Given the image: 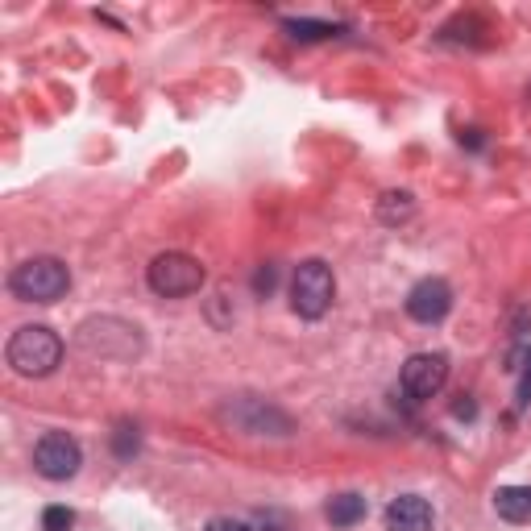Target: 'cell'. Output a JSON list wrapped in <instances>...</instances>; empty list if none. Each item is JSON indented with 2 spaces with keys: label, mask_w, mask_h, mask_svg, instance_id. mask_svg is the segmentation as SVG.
Segmentation results:
<instances>
[{
  "label": "cell",
  "mask_w": 531,
  "mask_h": 531,
  "mask_svg": "<svg viewBox=\"0 0 531 531\" xmlns=\"http://www.w3.org/2000/svg\"><path fill=\"white\" fill-rule=\"evenodd\" d=\"M324 515H328L332 527H353V523L366 519V498H361V494H337L328 502Z\"/></svg>",
  "instance_id": "obj_10"
},
{
  "label": "cell",
  "mask_w": 531,
  "mask_h": 531,
  "mask_svg": "<svg viewBox=\"0 0 531 531\" xmlns=\"http://www.w3.org/2000/svg\"><path fill=\"white\" fill-rule=\"evenodd\" d=\"M494 511L507 523H531V486H502L494 494Z\"/></svg>",
  "instance_id": "obj_9"
},
{
  "label": "cell",
  "mask_w": 531,
  "mask_h": 531,
  "mask_svg": "<svg viewBox=\"0 0 531 531\" xmlns=\"http://www.w3.org/2000/svg\"><path fill=\"white\" fill-rule=\"evenodd\" d=\"M75 527V515L67 507H46L42 515V531H71Z\"/></svg>",
  "instance_id": "obj_13"
},
{
  "label": "cell",
  "mask_w": 531,
  "mask_h": 531,
  "mask_svg": "<svg viewBox=\"0 0 531 531\" xmlns=\"http://www.w3.org/2000/svg\"><path fill=\"white\" fill-rule=\"evenodd\" d=\"M262 531H287V519L283 515H266L262 519Z\"/></svg>",
  "instance_id": "obj_18"
},
{
  "label": "cell",
  "mask_w": 531,
  "mask_h": 531,
  "mask_svg": "<svg viewBox=\"0 0 531 531\" xmlns=\"http://www.w3.org/2000/svg\"><path fill=\"white\" fill-rule=\"evenodd\" d=\"M71 287V270L59 258H30L9 274V291L21 303H54Z\"/></svg>",
  "instance_id": "obj_2"
},
{
  "label": "cell",
  "mask_w": 531,
  "mask_h": 531,
  "mask_svg": "<svg viewBox=\"0 0 531 531\" xmlns=\"http://www.w3.org/2000/svg\"><path fill=\"white\" fill-rule=\"evenodd\" d=\"M444 382H449V357H444V353H415L403 366V374H399L403 395L415 399V403L440 395Z\"/></svg>",
  "instance_id": "obj_5"
},
{
  "label": "cell",
  "mask_w": 531,
  "mask_h": 531,
  "mask_svg": "<svg viewBox=\"0 0 531 531\" xmlns=\"http://www.w3.org/2000/svg\"><path fill=\"white\" fill-rule=\"evenodd\" d=\"M332 295H337V283H332V270L320 258L303 262L295 270V278H291V307L303 320H320L332 307Z\"/></svg>",
  "instance_id": "obj_3"
},
{
  "label": "cell",
  "mask_w": 531,
  "mask_h": 531,
  "mask_svg": "<svg viewBox=\"0 0 531 531\" xmlns=\"http://www.w3.org/2000/svg\"><path fill=\"white\" fill-rule=\"evenodd\" d=\"M150 291L162 299H183L204 287V266L187 254H158L150 262Z\"/></svg>",
  "instance_id": "obj_4"
},
{
  "label": "cell",
  "mask_w": 531,
  "mask_h": 531,
  "mask_svg": "<svg viewBox=\"0 0 531 531\" xmlns=\"http://www.w3.org/2000/svg\"><path fill=\"white\" fill-rule=\"evenodd\" d=\"M287 30L299 42H316V38H332V34H337V25H328V21H287Z\"/></svg>",
  "instance_id": "obj_12"
},
{
  "label": "cell",
  "mask_w": 531,
  "mask_h": 531,
  "mask_svg": "<svg viewBox=\"0 0 531 531\" xmlns=\"http://www.w3.org/2000/svg\"><path fill=\"white\" fill-rule=\"evenodd\" d=\"M83 465V453H79V444L67 436V432H46L38 440V449H34V469L42 473V478L50 482H67L75 478Z\"/></svg>",
  "instance_id": "obj_6"
},
{
  "label": "cell",
  "mask_w": 531,
  "mask_h": 531,
  "mask_svg": "<svg viewBox=\"0 0 531 531\" xmlns=\"http://www.w3.org/2000/svg\"><path fill=\"white\" fill-rule=\"evenodd\" d=\"M386 527L390 531H432V507L419 494H403L386 507Z\"/></svg>",
  "instance_id": "obj_8"
},
{
  "label": "cell",
  "mask_w": 531,
  "mask_h": 531,
  "mask_svg": "<svg viewBox=\"0 0 531 531\" xmlns=\"http://www.w3.org/2000/svg\"><path fill=\"white\" fill-rule=\"evenodd\" d=\"M63 361V341L46 324H25L9 341V366L25 378H46Z\"/></svg>",
  "instance_id": "obj_1"
},
{
  "label": "cell",
  "mask_w": 531,
  "mask_h": 531,
  "mask_svg": "<svg viewBox=\"0 0 531 531\" xmlns=\"http://www.w3.org/2000/svg\"><path fill=\"white\" fill-rule=\"evenodd\" d=\"M113 449H117V457H133V453H137V428L121 424V428L113 432Z\"/></svg>",
  "instance_id": "obj_14"
},
{
  "label": "cell",
  "mask_w": 531,
  "mask_h": 531,
  "mask_svg": "<svg viewBox=\"0 0 531 531\" xmlns=\"http://www.w3.org/2000/svg\"><path fill=\"white\" fill-rule=\"evenodd\" d=\"M411 212H415V200L407 191H386L382 204H378V216L386 220V225H399V220H407Z\"/></svg>",
  "instance_id": "obj_11"
},
{
  "label": "cell",
  "mask_w": 531,
  "mask_h": 531,
  "mask_svg": "<svg viewBox=\"0 0 531 531\" xmlns=\"http://www.w3.org/2000/svg\"><path fill=\"white\" fill-rule=\"evenodd\" d=\"M453 307V291L444 278H424V283H415L411 295H407V316L419 320V324H436L449 316Z\"/></svg>",
  "instance_id": "obj_7"
},
{
  "label": "cell",
  "mask_w": 531,
  "mask_h": 531,
  "mask_svg": "<svg viewBox=\"0 0 531 531\" xmlns=\"http://www.w3.org/2000/svg\"><path fill=\"white\" fill-rule=\"evenodd\" d=\"M274 287H278V266H270V262H266V266L254 274V291H258V295H270Z\"/></svg>",
  "instance_id": "obj_15"
},
{
  "label": "cell",
  "mask_w": 531,
  "mask_h": 531,
  "mask_svg": "<svg viewBox=\"0 0 531 531\" xmlns=\"http://www.w3.org/2000/svg\"><path fill=\"white\" fill-rule=\"evenodd\" d=\"M519 403H531V353H527V366H523V382H519Z\"/></svg>",
  "instance_id": "obj_16"
},
{
  "label": "cell",
  "mask_w": 531,
  "mask_h": 531,
  "mask_svg": "<svg viewBox=\"0 0 531 531\" xmlns=\"http://www.w3.org/2000/svg\"><path fill=\"white\" fill-rule=\"evenodd\" d=\"M208 531H249V527H245L241 519H212Z\"/></svg>",
  "instance_id": "obj_17"
}]
</instances>
